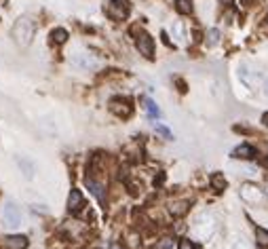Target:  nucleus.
I'll use <instances>...</instances> for the list:
<instances>
[{"label": "nucleus", "mask_w": 268, "mask_h": 249, "mask_svg": "<svg viewBox=\"0 0 268 249\" xmlns=\"http://www.w3.org/2000/svg\"><path fill=\"white\" fill-rule=\"evenodd\" d=\"M135 47L139 51V55H144L146 59H152L154 57V40L150 34L146 32H139L137 38H135Z\"/></svg>", "instance_id": "423d86ee"}, {"label": "nucleus", "mask_w": 268, "mask_h": 249, "mask_svg": "<svg viewBox=\"0 0 268 249\" xmlns=\"http://www.w3.org/2000/svg\"><path fill=\"white\" fill-rule=\"evenodd\" d=\"M104 11L112 21H123V19H127L131 13V2L129 0H110V2L104 6Z\"/></svg>", "instance_id": "f03ea898"}, {"label": "nucleus", "mask_w": 268, "mask_h": 249, "mask_svg": "<svg viewBox=\"0 0 268 249\" xmlns=\"http://www.w3.org/2000/svg\"><path fill=\"white\" fill-rule=\"evenodd\" d=\"M4 243L13 249H28V245H30L28 237H23V235H8V237H4Z\"/></svg>", "instance_id": "ddd939ff"}, {"label": "nucleus", "mask_w": 268, "mask_h": 249, "mask_svg": "<svg viewBox=\"0 0 268 249\" xmlns=\"http://www.w3.org/2000/svg\"><path fill=\"white\" fill-rule=\"evenodd\" d=\"M156 249H177V243H175V239H171V237H165L163 241H158Z\"/></svg>", "instance_id": "aec40b11"}, {"label": "nucleus", "mask_w": 268, "mask_h": 249, "mask_svg": "<svg viewBox=\"0 0 268 249\" xmlns=\"http://www.w3.org/2000/svg\"><path fill=\"white\" fill-rule=\"evenodd\" d=\"M175 11L182 13V15H190L194 11L192 0H175Z\"/></svg>", "instance_id": "dca6fc26"}, {"label": "nucleus", "mask_w": 268, "mask_h": 249, "mask_svg": "<svg viewBox=\"0 0 268 249\" xmlns=\"http://www.w3.org/2000/svg\"><path fill=\"white\" fill-rule=\"evenodd\" d=\"M213 220H211V216H207V213H203V216H199L196 218V222H194V226H192V233H194V237L199 239V241H207V239L213 235Z\"/></svg>", "instance_id": "7ed1b4c3"}, {"label": "nucleus", "mask_w": 268, "mask_h": 249, "mask_svg": "<svg viewBox=\"0 0 268 249\" xmlns=\"http://www.w3.org/2000/svg\"><path fill=\"white\" fill-rule=\"evenodd\" d=\"M144 108H146V114H148L150 119H158V117H160V108L156 106V102L146 100V102H144Z\"/></svg>", "instance_id": "f3484780"}, {"label": "nucleus", "mask_w": 268, "mask_h": 249, "mask_svg": "<svg viewBox=\"0 0 268 249\" xmlns=\"http://www.w3.org/2000/svg\"><path fill=\"white\" fill-rule=\"evenodd\" d=\"M262 123H264V124H266V127H268V112H266V114H264V117H262Z\"/></svg>", "instance_id": "393cba45"}, {"label": "nucleus", "mask_w": 268, "mask_h": 249, "mask_svg": "<svg viewBox=\"0 0 268 249\" xmlns=\"http://www.w3.org/2000/svg\"><path fill=\"white\" fill-rule=\"evenodd\" d=\"M85 207V197H83V192L72 188V192H70V197H68V211L70 213H78L80 209Z\"/></svg>", "instance_id": "6e6552de"}, {"label": "nucleus", "mask_w": 268, "mask_h": 249, "mask_svg": "<svg viewBox=\"0 0 268 249\" xmlns=\"http://www.w3.org/2000/svg\"><path fill=\"white\" fill-rule=\"evenodd\" d=\"M218 40H220V30H216V28L209 30L207 32V44H211V47H213V44H218Z\"/></svg>", "instance_id": "412c9836"}, {"label": "nucleus", "mask_w": 268, "mask_h": 249, "mask_svg": "<svg viewBox=\"0 0 268 249\" xmlns=\"http://www.w3.org/2000/svg\"><path fill=\"white\" fill-rule=\"evenodd\" d=\"M239 78L247 89H254L258 83H260V72H254V70H249L247 66H241L239 68Z\"/></svg>", "instance_id": "0eeeda50"}, {"label": "nucleus", "mask_w": 268, "mask_h": 249, "mask_svg": "<svg viewBox=\"0 0 268 249\" xmlns=\"http://www.w3.org/2000/svg\"><path fill=\"white\" fill-rule=\"evenodd\" d=\"M211 186H213V190L222 192V190H226L228 182H226V177L222 175V173H213V175H211Z\"/></svg>", "instance_id": "2eb2a0df"}, {"label": "nucleus", "mask_w": 268, "mask_h": 249, "mask_svg": "<svg viewBox=\"0 0 268 249\" xmlns=\"http://www.w3.org/2000/svg\"><path fill=\"white\" fill-rule=\"evenodd\" d=\"M256 241L260 247L268 249V230L266 228H256Z\"/></svg>", "instance_id": "a211bd4d"}, {"label": "nucleus", "mask_w": 268, "mask_h": 249, "mask_svg": "<svg viewBox=\"0 0 268 249\" xmlns=\"http://www.w3.org/2000/svg\"><path fill=\"white\" fill-rule=\"evenodd\" d=\"M241 199H243L245 203H254V205H258V203H262L264 201V190L260 188V186H256V184H243L241 186Z\"/></svg>", "instance_id": "39448f33"}, {"label": "nucleus", "mask_w": 268, "mask_h": 249, "mask_svg": "<svg viewBox=\"0 0 268 249\" xmlns=\"http://www.w3.org/2000/svg\"><path fill=\"white\" fill-rule=\"evenodd\" d=\"M51 38H53V42H57V44H64V42L68 40V32H66L64 28H57V30H53Z\"/></svg>", "instance_id": "6ab92c4d"}, {"label": "nucleus", "mask_w": 268, "mask_h": 249, "mask_svg": "<svg viewBox=\"0 0 268 249\" xmlns=\"http://www.w3.org/2000/svg\"><path fill=\"white\" fill-rule=\"evenodd\" d=\"M154 129H156V133H160V135H163L165 139H171V137H173V135H171V131H169L167 127H163V124H156Z\"/></svg>", "instance_id": "5701e85b"}, {"label": "nucleus", "mask_w": 268, "mask_h": 249, "mask_svg": "<svg viewBox=\"0 0 268 249\" xmlns=\"http://www.w3.org/2000/svg\"><path fill=\"white\" fill-rule=\"evenodd\" d=\"M188 205H190L188 201H177V203H171V205H169V213H171L173 218H180V216H184V213L188 211Z\"/></svg>", "instance_id": "4468645a"}, {"label": "nucleus", "mask_w": 268, "mask_h": 249, "mask_svg": "<svg viewBox=\"0 0 268 249\" xmlns=\"http://www.w3.org/2000/svg\"><path fill=\"white\" fill-rule=\"evenodd\" d=\"M264 93L268 95V78H266V81H264Z\"/></svg>", "instance_id": "a878e982"}, {"label": "nucleus", "mask_w": 268, "mask_h": 249, "mask_svg": "<svg viewBox=\"0 0 268 249\" xmlns=\"http://www.w3.org/2000/svg\"><path fill=\"white\" fill-rule=\"evenodd\" d=\"M13 38L19 47H28V44L34 40V34H36V23L30 17H19L13 25Z\"/></svg>", "instance_id": "f257e3e1"}, {"label": "nucleus", "mask_w": 268, "mask_h": 249, "mask_svg": "<svg viewBox=\"0 0 268 249\" xmlns=\"http://www.w3.org/2000/svg\"><path fill=\"white\" fill-rule=\"evenodd\" d=\"M72 64L78 68V70H95L97 68V61L89 55V53H78V55L72 59Z\"/></svg>", "instance_id": "9b49d317"}, {"label": "nucleus", "mask_w": 268, "mask_h": 249, "mask_svg": "<svg viewBox=\"0 0 268 249\" xmlns=\"http://www.w3.org/2000/svg\"><path fill=\"white\" fill-rule=\"evenodd\" d=\"M232 249H252V245H249L245 239H237V241L232 243Z\"/></svg>", "instance_id": "4be33fe9"}, {"label": "nucleus", "mask_w": 268, "mask_h": 249, "mask_svg": "<svg viewBox=\"0 0 268 249\" xmlns=\"http://www.w3.org/2000/svg\"><path fill=\"white\" fill-rule=\"evenodd\" d=\"M264 165H266V167H268V158H266V161H264Z\"/></svg>", "instance_id": "cd10ccee"}, {"label": "nucleus", "mask_w": 268, "mask_h": 249, "mask_svg": "<svg viewBox=\"0 0 268 249\" xmlns=\"http://www.w3.org/2000/svg\"><path fill=\"white\" fill-rule=\"evenodd\" d=\"M85 184H87V188L91 190L93 197L97 199V203H102V205H104V201H106V194H104V184H100V182L91 180V177H87Z\"/></svg>", "instance_id": "f8f14e48"}, {"label": "nucleus", "mask_w": 268, "mask_h": 249, "mask_svg": "<svg viewBox=\"0 0 268 249\" xmlns=\"http://www.w3.org/2000/svg\"><path fill=\"white\" fill-rule=\"evenodd\" d=\"M232 156L241 158V161H252V158L258 156V150L254 146H249V144H241V146H237L235 150H232Z\"/></svg>", "instance_id": "9d476101"}, {"label": "nucleus", "mask_w": 268, "mask_h": 249, "mask_svg": "<svg viewBox=\"0 0 268 249\" xmlns=\"http://www.w3.org/2000/svg\"><path fill=\"white\" fill-rule=\"evenodd\" d=\"M108 249H121V247L116 245V243H110V247H108Z\"/></svg>", "instance_id": "bb28decb"}, {"label": "nucleus", "mask_w": 268, "mask_h": 249, "mask_svg": "<svg viewBox=\"0 0 268 249\" xmlns=\"http://www.w3.org/2000/svg\"><path fill=\"white\" fill-rule=\"evenodd\" d=\"M2 220H4V226H8V228L21 226L23 213H21V209L17 207L13 201H6V203H4V207H2Z\"/></svg>", "instance_id": "20e7f679"}, {"label": "nucleus", "mask_w": 268, "mask_h": 249, "mask_svg": "<svg viewBox=\"0 0 268 249\" xmlns=\"http://www.w3.org/2000/svg\"><path fill=\"white\" fill-rule=\"evenodd\" d=\"M177 249H196V247H194V243L190 241V239H182L180 245H177Z\"/></svg>", "instance_id": "b1692460"}, {"label": "nucleus", "mask_w": 268, "mask_h": 249, "mask_svg": "<svg viewBox=\"0 0 268 249\" xmlns=\"http://www.w3.org/2000/svg\"><path fill=\"white\" fill-rule=\"evenodd\" d=\"M110 110L116 114V117H123V119H129L131 112H133V108L129 106L127 100H112L110 102Z\"/></svg>", "instance_id": "1a4fd4ad"}]
</instances>
